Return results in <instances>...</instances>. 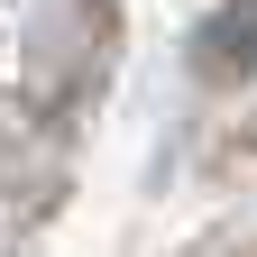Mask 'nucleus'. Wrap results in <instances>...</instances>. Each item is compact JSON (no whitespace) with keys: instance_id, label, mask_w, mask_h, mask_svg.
I'll list each match as a JSON object with an SVG mask.
<instances>
[{"instance_id":"nucleus-2","label":"nucleus","mask_w":257,"mask_h":257,"mask_svg":"<svg viewBox=\"0 0 257 257\" xmlns=\"http://www.w3.org/2000/svg\"><path fill=\"white\" fill-rule=\"evenodd\" d=\"M193 55H202V74H257V0L211 10L202 37H193Z\"/></svg>"},{"instance_id":"nucleus-1","label":"nucleus","mask_w":257,"mask_h":257,"mask_svg":"<svg viewBox=\"0 0 257 257\" xmlns=\"http://www.w3.org/2000/svg\"><path fill=\"white\" fill-rule=\"evenodd\" d=\"M55 166V138L37 128V110H19L10 92H0V202H19V193H37Z\"/></svg>"}]
</instances>
